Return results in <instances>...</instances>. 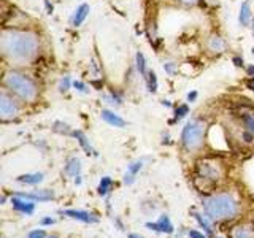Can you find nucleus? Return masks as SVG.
Masks as SVG:
<instances>
[{
    "label": "nucleus",
    "instance_id": "f257e3e1",
    "mask_svg": "<svg viewBox=\"0 0 254 238\" xmlns=\"http://www.w3.org/2000/svg\"><path fill=\"white\" fill-rule=\"evenodd\" d=\"M38 37L29 30L5 29L0 35V51L3 58L18 65L30 63L38 56Z\"/></svg>",
    "mask_w": 254,
    "mask_h": 238
},
{
    "label": "nucleus",
    "instance_id": "f03ea898",
    "mask_svg": "<svg viewBox=\"0 0 254 238\" xmlns=\"http://www.w3.org/2000/svg\"><path fill=\"white\" fill-rule=\"evenodd\" d=\"M203 211L214 222L232 221L240 213V203L232 194L219 192L210 195L203 202Z\"/></svg>",
    "mask_w": 254,
    "mask_h": 238
},
{
    "label": "nucleus",
    "instance_id": "7ed1b4c3",
    "mask_svg": "<svg viewBox=\"0 0 254 238\" xmlns=\"http://www.w3.org/2000/svg\"><path fill=\"white\" fill-rule=\"evenodd\" d=\"M224 165L216 159L205 157L195 162L194 170V182L198 190L210 192L211 189L218 186V182L224 178Z\"/></svg>",
    "mask_w": 254,
    "mask_h": 238
},
{
    "label": "nucleus",
    "instance_id": "20e7f679",
    "mask_svg": "<svg viewBox=\"0 0 254 238\" xmlns=\"http://www.w3.org/2000/svg\"><path fill=\"white\" fill-rule=\"evenodd\" d=\"M3 87L11 94H14L18 99L27 103H32L38 97V84L35 83V79H32L29 75H24L16 70H10L5 73Z\"/></svg>",
    "mask_w": 254,
    "mask_h": 238
},
{
    "label": "nucleus",
    "instance_id": "39448f33",
    "mask_svg": "<svg viewBox=\"0 0 254 238\" xmlns=\"http://www.w3.org/2000/svg\"><path fill=\"white\" fill-rule=\"evenodd\" d=\"M205 133H206V124L202 119H190L186 122V125L181 130V146L185 148L189 153L198 151L205 143Z\"/></svg>",
    "mask_w": 254,
    "mask_h": 238
},
{
    "label": "nucleus",
    "instance_id": "423d86ee",
    "mask_svg": "<svg viewBox=\"0 0 254 238\" xmlns=\"http://www.w3.org/2000/svg\"><path fill=\"white\" fill-rule=\"evenodd\" d=\"M19 115V105L6 91L0 92V118L2 121H13Z\"/></svg>",
    "mask_w": 254,
    "mask_h": 238
},
{
    "label": "nucleus",
    "instance_id": "0eeeda50",
    "mask_svg": "<svg viewBox=\"0 0 254 238\" xmlns=\"http://www.w3.org/2000/svg\"><path fill=\"white\" fill-rule=\"evenodd\" d=\"M11 205L16 211L26 214V216H30V214H34V211H35V202L29 200L26 197H21V195L11 197Z\"/></svg>",
    "mask_w": 254,
    "mask_h": 238
},
{
    "label": "nucleus",
    "instance_id": "6e6552de",
    "mask_svg": "<svg viewBox=\"0 0 254 238\" xmlns=\"http://www.w3.org/2000/svg\"><path fill=\"white\" fill-rule=\"evenodd\" d=\"M143 165H145V161H143V159H137V161H133L127 165V172L124 173V184H127V186L133 184L135 179H137V175L143 169Z\"/></svg>",
    "mask_w": 254,
    "mask_h": 238
},
{
    "label": "nucleus",
    "instance_id": "1a4fd4ad",
    "mask_svg": "<svg viewBox=\"0 0 254 238\" xmlns=\"http://www.w3.org/2000/svg\"><path fill=\"white\" fill-rule=\"evenodd\" d=\"M146 227L149 230H154V232L173 234V224H172V221H170L169 216H167V214H162L157 222H146Z\"/></svg>",
    "mask_w": 254,
    "mask_h": 238
},
{
    "label": "nucleus",
    "instance_id": "9d476101",
    "mask_svg": "<svg viewBox=\"0 0 254 238\" xmlns=\"http://www.w3.org/2000/svg\"><path fill=\"white\" fill-rule=\"evenodd\" d=\"M62 214H64V216L70 218V219L86 222V224H92V222H97V216H95L94 213L84 211V210H65V211H62Z\"/></svg>",
    "mask_w": 254,
    "mask_h": 238
},
{
    "label": "nucleus",
    "instance_id": "9b49d317",
    "mask_svg": "<svg viewBox=\"0 0 254 238\" xmlns=\"http://www.w3.org/2000/svg\"><path fill=\"white\" fill-rule=\"evenodd\" d=\"M100 118L105 121L108 125L111 127H118V129H124V127L127 125V122L124 121V119L116 115L115 111H111V110H102L100 111Z\"/></svg>",
    "mask_w": 254,
    "mask_h": 238
},
{
    "label": "nucleus",
    "instance_id": "f8f14e48",
    "mask_svg": "<svg viewBox=\"0 0 254 238\" xmlns=\"http://www.w3.org/2000/svg\"><path fill=\"white\" fill-rule=\"evenodd\" d=\"M89 11H91V6L87 5V3H81L79 5L76 10H75V13L71 14V18H70V24L73 27H79L81 24L86 21V18L89 16Z\"/></svg>",
    "mask_w": 254,
    "mask_h": 238
},
{
    "label": "nucleus",
    "instance_id": "ddd939ff",
    "mask_svg": "<svg viewBox=\"0 0 254 238\" xmlns=\"http://www.w3.org/2000/svg\"><path fill=\"white\" fill-rule=\"evenodd\" d=\"M16 195H21V197H26L29 198V200H34V202H48V200H53V198L56 197L53 190L50 189H42V190H35V192H27V194H24V192H19V194H16Z\"/></svg>",
    "mask_w": 254,
    "mask_h": 238
},
{
    "label": "nucleus",
    "instance_id": "4468645a",
    "mask_svg": "<svg viewBox=\"0 0 254 238\" xmlns=\"http://www.w3.org/2000/svg\"><path fill=\"white\" fill-rule=\"evenodd\" d=\"M253 11H251V3L250 0H245L240 6V13H238V24L242 27H248L250 24L253 22Z\"/></svg>",
    "mask_w": 254,
    "mask_h": 238
},
{
    "label": "nucleus",
    "instance_id": "2eb2a0df",
    "mask_svg": "<svg viewBox=\"0 0 254 238\" xmlns=\"http://www.w3.org/2000/svg\"><path fill=\"white\" fill-rule=\"evenodd\" d=\"M206 48H208V51L211 53H224L226 51V40L222 38L221 35H216L213 34L208 37V40H206Z\"/></svg>",
    "mask_w": 254,
    "mask_h": 238
},
{
    "label": "nucleus",
    "instance_id": "dca6fc26",
    "mask_svg": "<svg viewBox=\"0 0 254 238\" xmlns=\"http://www.w3.org/2000/svg\"><path fill=\"white\" fill-rule=\"evenodd\" d=\"M71 135H73V137L76 138V141L79 143V146H81L86 151V154L97 156V153H95V149L92 148L91 141H89V138L86 137L84 132H81V130H73V133H71Z\"/></svg>",
    "mask_w": 254,
    "mask_h": 238
},
{
    "label": "nucleus",
    "instance_id": "f3484780",
    "mask_svg": "<svg viewBox=\"0 0 254 238\" xmlns=\"http://www.w3.org/2000/svg\"><path fill=\"white\" fill-rule=\"evenodd\" d=\"M64 172L68 177H78L79 173H81V161H79L78 157H70L68 161L65 162V167H64Z\"/></svg>",
    "mask_w": 254,
    "mask_h": 238
},
{
    "label": "nucleus",
    "instance_id": "a211bd4d",
    "mask_svg": "<svg viewBox=\"0 0 254 238\" xmlns=\"http://www.w3.org/2000/svg\"><path fill=\"white\" fill-rule=\"evenodd\" d=\"M45 175L43 173H26V175H21V177L16 178L18 182H22V184H29V186H37L40 182L43 181Z\"/></svg>",
    "mask_w": 254,
    "mask_h": 238
},
{
    "label": "nucleus",
    "instance_id": "6ab92c4d",
    "mask_svg": "<svg viewBox=\"0 0 254 238\" xmlns=\"http://www.w3.org/2000/svg\"><path fill=\"white\" fill-rule=\"evenodd\" d=\"M230 238H254V234H253V227L251 226H237L232 229V232H230Z\"/></svg>",
    "mask_w": 254,
    "mask_h": 238
},
{
    "label": "nucleus",
    "instance_id": "aec40b11",
    "mask_svg": "<svg viewBox=\"0 0 254 238\" xmlns=\"http://www.w3.org/2000/svg\"><path fill=\"white\" fill-rule=\"evenodd\" d=\"M135 67H137V71L138 75L145 79L146 75H148V67H146V59H145V54H143L141 51H138L137 54H135Z\"/></svg>",
    "mask_w": 254,
    "mask_h": 238
},
{
    "label": "nucleus",
    "instance_id": "412c9836",
    "mask_svg": "<svg viewBox=\"0 0 254 238\" xmlns=\"http://www.w3.org/2000/svg\"><path fill=\"white\" fill-rule=\"evenodd\" d=\"M192 216H194V219L198 222V226H200V227L205 230V232L211 237V235H213V226H211V222H210L211 219H210L208 216H206V214H205V216H202L200 213H192Z\"/></svg>",
    "mask_w": 254,
    "mask_h": 238
},
{
    "label": "nucleus",
    "instance_id": "4be33fe9",
    "mask_svg": "<svg viewBox=\"0 0 254 238\" xmlns=\"http://www.w3.org/2000/svg\"><path fill=\"white\" fill-rule=\"evenodd\" d=\"M146 81V89L149 94H156L157 92V87H159V81H157V75L154 70H148V75L145 78Z\"/></svg>",
    "mask_w": 254,
    "mask_h": 238
},
{
    "label": "nucleus",
    "instance_id": "5701e85b",
    "mask_svg": "<svg viewBox=\"0 0 254 238\" xmlns=\"http://www.w3.org/2000/svg\"><path fill=\"white\" fill-rule=\"evenodd\" d=\"M111 189H113V179L110 177H103L99 182V189H97L99 195H102V197L108 195L111 192Z\"/></svg>",
    "mask_w": 254,
    "mask_h": 238
},
{
    "label": "nucleus",
    "instance_id": "b1692460",
    "mask_svg": "<svg viewBox=\"0 0 254 238\" xmlns=\"http://www.w3.org/2000/svg\"><path fill=\"white\" fill-rule=\"evenodd\" d=\"M103 100H105L111 107H121L123 105V95L116 91H110L108 94H105L103 95Z\"/></svg>",
    "mask_w": 254,
    "mask_h": 238
},
{
    "label": "nucleus",
    "instance_id": "393cba45",
    "mask_svg": "<svg viewBox=\"0 0 254 238\" xmlns=\"http://www.w3.org/2000/svg\"><path fill=\"white\" fill-rule=\"evenodd\" d=\"M53 130L56 133H64V135H71V133H73V130L70 129V125L65 124V122H62V121H56L53 124Z\"/></svg>",
    "mask_w": 254,
    "mask_h": 238
},
{
    "label": "nucleus",
    "instance_id": "a878e982",
    "mask_svg": "<svg viewBox=\"0 0 254 238\" xmlns=\"http://www.w3.org/2000/svg\"><path fill=\"white\" fill-rule=\"evenodd\" d=\"M242 124L245 127V130H248L251 133H254V116L250 113H243L242 115Z\"/></svg>",
    "mask_w": 254,
    "mask_h": 238
},
{
    "label": "nucleus",
    "instance_id": "bb28decb",
    "mask_svg": "<svg viewBox=\"0 0 254 238\" xmlns=\"http://www.w3.org/2000/svg\"><path fill=\"white\" fill-rule=\"evenodd\" d=\"M189 115V107L186 105H180V107H177L175 108V118H173V121L172 122H177V121H181L183 118H186Z\"/></svg>",
    "mask_w": 254,
    "mask_h": 238
},
{
    "label": "nucleus",
    "instance_id": "cd10ccee",
    "mask_svg": "<svg viewBox=\"0 0 254 238\" xmlns=\"http://www.w3.org/2000/svg\"><path fill=\"white\" fill-rule=\"evenodd\" d=\"M73 86V81H71V78L70 76H64L61 78V81L58 84V89L61 94H65L67 91H70V87Z\"/></svg>",
    "mask_w": 254,
    "mask_h": 238
},
{
    "label": "nucleus",
    "instance_id": "c85d7f7f",
    "mask_svg": "<svg viewBox=\"0 0 254 238\" xmlns=\"http://www.w3.org/2000/svg\"><path fill=\"white\" fill-rule=\"evenodd\" d=\"M73 87H75V91L78 92H81V94H89V86H87L84 81H79V79H76V81H73Z\"/></svg>",
    "mask_w": 254,
    "mask_h": 238
},
{
    "label": "nucleus",
    "instance_id": "c756f323",
    "mask_svg": "<svg viewBox=\"0 0 254 238\" xmlns=\"http://www.w3.org/2000/svg\"><path fill=\"white\" fill-rule=\"evenodd\" d=\"M164 71L167 75L173 76L175 73H177V63L175 62H164Z\"/></svg>",
    "mask_w": 254,
    "mask_h": 238
},
{
    "label": "nucleus",
    "instance_id": "7c9ffc66",
    "mask_svg": "<svg viewBox=\"0 0 254 238\" xmlns=\"http://www.w3.org/2000/svg\"><path fill=\"white\" fill-rule=\"evenodd\" d=\"M27 238H48V237H46V234H45V230L37 229V230H32Z\"/></svg>",
    "mask_w": 254,
    "mask_h": 238
},
{
    "label": "nucleus",
    "instance_id": "2f4dec72",
    "mask_svg": "<svg viewBox=\"0 0 254 238\" xmlns=\"http://www.w3.org/2000/svg\"><path fill=\"white\" fill-rule=\"evenodd\" d=\"M232 62H234V65L238 67V68H243V67H245V60H243L242 56H234V58H232Z\"/></svg>",
    "mask_w": 254,
    "mask_h": 238
},
{
    "label": "nucleus",
    "instance_id": "473e14b6",
    "mask_svg": "<svg viewBox=\"0 0 254 238\" xmlns=\"http://www.w3.org/2000/svg\"><path fill=\"white\" fill-rule=\"evenodd\" d=\"M188 235H189V238H206V235H203L202 232H198V230H189Z\"/></svg>",
    "mask_w": 254,
    "mask_h": 238
},
{
    "label": "nucleus",
    "instance_id": "72a5a7b5",
    "mask_svg": "<svg viewBox=\"0 0 254 238\" xmlns=\"http://www.w3.org/2000/svg\"><path fill=\"white\" fill-rule=\"evenodd\" d=\"M43 3H45V8H46V13L48 14H53L54 6H53V3L50 2V0H43Z\"/></svg>",
    "mask_w": 254,
    "mask_h": 238
},
{
    "label": "nucleus",
    "instance_id": "f704fd0d",
    "mask_svg": "<svg viewBox=\"0 0 254 238\" xmlns=\"http://www.w3.org/2000/svg\"><path fill=\"white\" fill-rule=\"evenodd\" d=\"M197 95H198V92L197 91H190V92H188V102H195L197 100Z\"/></svg>",
    "mask_w": 254,
    "mask_h": 238
},
{
    "label": "nucleus",
    "instance_id": "c9c22d12",
    "mask_svg": "<svg viewBox=\"0 0 254 238\" xmlns=\"http://www.w3.org/2000/svg\"><path fill=\"white\" fill-rule=\"evenodd\" d=\"M246 87H248L250 91H254V76H248V79L245 81Z\"/></svg>",
    "mask_w": 254,
    "mask_h": 238
},
{
    "label": "nucleus",
    "instance_id": "e433bc0d",
    "mask_svg": "<svg viewBox=\"0 0 254 238\" xmlns=\"http://www.w3.org/2000/svg\"><path fill=\"white\" fill-rule=\"evenodd\" d=\"M54 219L53 218H43L42 221H40V224H42V226H53L54 224Z\"/></svg>",
    "mask_w": 254,
    "mask_h": 238
},
{
    "label": "nucleus",
    "instance_id": "4c0bfd02",
    "mask_svg": "<svg viewBox=\"0 0 254 238\" xmlns=\"http://www.w3.org/2000/svg\"><path fill=\"white\" fill-rule=\"evenodd\" d=\"M246 73H248V76H254V63H250V65L246 67Z\"/></svg>",
    "mask_w": 254,
    "mask_h": 238
},
{
    "label": "nucleus",
    "instance_id": "58836bf2",
    "mask_svg": "<svg viewBox=\"0 0 254 238\" xmlns=\"http://www.w3.org/2000/svg\"><path fill=\"white\" fill-rule=\"evenodd\" d=\"M181 2L186 5H194V3H197V0H181Z\"/></svg>",
    "mask_w": 254,
    "mask_h": 238
},
{
    "label": "nucleus",
    "instance_id": "ea45409f",
    "mask_svg": "<svg viewBox=\"0 0 254 238\" xmlns=\"http://www.w3.org/2000/svg\"><path fill=\"white\" fill-rule=\"evenodd\" d=\"M81 181H83V179H81V177H79V175H78V177H75V184H76V186L81 184Z\"/></svg>",
    "mask_w": 254,
    "mask_h": 238
},
{
    "label": "nucleus",
    "instance_id": "a19ab883",
    "mask_svg": "<svg viewBox=\"0 0 254 238\" xmlns=\"http://www.w3.org/2000/svg\"><path fill=\"white\" fill-rule=\"evenodd\" d=\"M162 105L167 107V108H170V107H172V103H170V100H162Z\"/></svg>",
    "mask_w": 254,
    "mask_h": 238
},
{
    "label": "nucleus",
    "instance_id": "79ce46f5",
    "mask_svg": "<svg viewBox=\"0 0 254 238\" xmlns=\"http://www.w3.org/2000/svg\"><path fill=\"white\" fill-rule=\"evenodd\" d=\"M129 238H143V237L138 234H129Z\"/></svg>",
    "mask_w": 254,
    "mask_h": 238
},
{
    "label": "nucleus",
    "instance_id": "37998d69",
    "mask_svg": "<svg viewBox=\"0 0 254 238\" xmlns=\"http://www.w3.org/2000/svg\"><path fill=\"white\" fill-rule=\"evenodd\" d=\"M251 30H253V37H254V18H253V22H251Z\"/></svg>",
    "mask_w": 254,
    "mask_h": 238
},
{
    "label": "nucleus",
    "instance_id": "c03bdc74",
    "mask_svg": "<svg viewBox=\"0 0 254 238\" xmlns=\"http://www.w3.org/2000/svg\"><path fill=\"white\" fill-rule=\"evenodd\" d=\"M48 238H59V237H58V235H50Z\"/></svg>",
    "mask_w": 254,
    "mask_h": 238
},
{
    "label": "nucleus",
    "instance_id": "a18cd8bd",
    "mask_svg": "<svg viewBox=\"0 0 254 238\" xmlns=\"http://www.w3.org/2000/svg\"><path fill=\"white\" fill-rule=\"evenodd\" d=\"M251 53H253V54H254V46H253V50H251Z\"/></svg>",
    "mask_w": 254,
    "mask_h": 238
}]
</instances>
